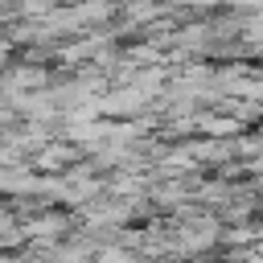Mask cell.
<instances>
[{
    "label": "cell",
    "instance_id": "cell-1",
    "mask_svg": "<svg viewBox=\"0 0 263 263\" xmlns=\"http://www.w3.org/2000/svg\"><path fill=\"white\" fill-rule=\"evenodd\" d=\"M66 230H70V222H66L62 214H41V218H29L21 234H25L29 242H37V247H53Z\"/></svg>",
    "mask_w": 263,
    "mask_h": 263
},
{
    "label": "cell",
    "instance_id": "cell-2",
    "mask_svg": "<svg viewBox=\"0 0 263 263\" xmlns=\"http://www.w3.org/2000/svg\"><path fill=\"white\" fill-rule=\"evenodd\" d=\"M78 156H82L78 144H70V140H66V144H53V140H49L41 152H33V168H41V173H58V168H66V160H78Z\"/></svg>",
    "mask_w": 263,
    "mask_h": 263
},
{
    "label": "cell",
    "instance_id": "cell-3",
    "mask_svg": "<svg viewBox=\"0 0 263 263\" xmlns=\"http://www.w3.org/2000/svg\"><path fill=\"white\" fill-rule=\"evenodd\" d=\"M90 263H140V255H136V247H127V242H99L95 247V255H90Z\"/></svg>",
    "mask_w": 263,
    "mask_h": 263
},
{
    "label": "cell",
    "instance_id": "cell-4",
    "mask_svg": "<svg viewBox=\"0 0 263 263\" xmlns=\"http://www.w3.org/2000/svg\"><path fill=\"white\" fill-rule=\"evenodd\" d=\"M123 12H127V21H132V25H148V21H156V16L164 12V4H148V0H136V4H127Z\"/></svg>",
    "mask_w": 263,
    "mask_h": 263
},
{
    "label": "cell",
    "instance_id": "cell-5",
    "mask_svg": "<svg viewBox=\"0 0 263 263\" xmlns=\"http://www.w3.org/2000/svg\"><path fill=\"white\" fill-rule=\"evenodd\" d=\"M0 263H29V259H21V255H12V251H0Z\"/></svg>",
    "mask_w": 263,
    "mask_h": 263
},
{
    "label": "cell",
    "instance_id": "cell-6",
    "mask_svg": "<svg viewBox=\"0 0 263 263\" xmlns=\"http://www.w3.org/2000/svg\"><path fill=\"white\" fill-rule=\"evenodd\" d=\"M152 263H181V259H152Z\"/></svg>",
    "mask_w": 263,
    "mask_h": 263
},
{
    "label": "cell",
    "instance_id": "cell-7",
    "mask_svg": "<svg viewBox=\"0 0 263 263\" xmlns=\"http://www.w3.org/2000/svg\"><path fill=\"white\" fill-rule=\"evenodd\" d=\"M4 99H8V95H4V90H0V103H4Z\"/></svg>",
    "mask_w": 263,
    "mask_h": 263
}]
</instances>
